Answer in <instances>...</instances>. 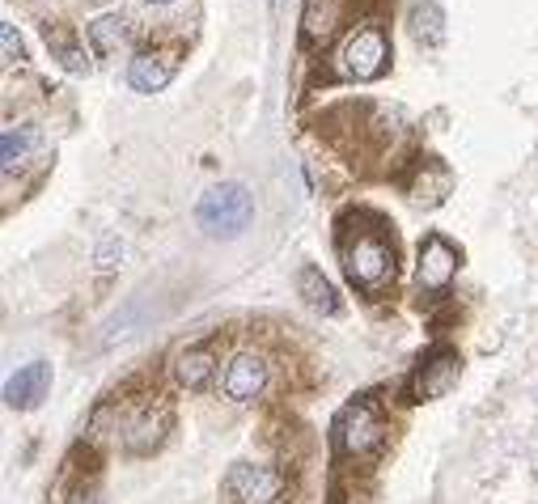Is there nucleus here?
<instances>
[{
    "instance_id": "5",
    "label": "nucleus",
    "mask_w": 538,
    "mask_h": 504,
    "mask_svg": "<svg viewBox=\"0 0 538 504\" xmlns=\"http://www.w3.org/2000/svg\"><path fill=\"white\" fill-rule=\"evenodd\" d=\"M115 432H119V441H123L128 454H153L170 432V407L161 403L157 394H149V399L123 407V416L115 420Z\"/></svg>"
},
{
    "instance_id": "15",
    "label": "nucleus",
    "mask_w": 538,
    "mask_h": 504,
    "mask_svg": "<svg viewBox=\"0 0 538 504\" xmlns=\"http://www.w3.org/2000/svg\"><path fill=\"white\" fill-rule=\"evenodd\" d=\"M85 34H89V47H94L98 56H115L119 47H128L132 22L128 17H119V13H106V17H98V22H89Z\"/></svg>"
},
{
    "instance_id": "3",
    "label": "nucleus",
    "mask_w": 538,
    "mask_h": 504,
    "mask_svg": "<svg viewBox=\"0 0 538 504\" xmlns=\"http://www.w3.org/2000/svg\"><path fill=\"white\" fill-rule=\"evenodd\" d=\"M386 437H390L386 416H382V407L373 399L348 403L344 411H339V420H335V445H339V454H344L348 462H373L386 449Z\"/></svg>"
},
{
    "instance_id": "22",
    "label": "nucleus",
    "mask_w": 538,
    "mask_h": 504,
    "mask_svg": "<svg viewBox=\"0 0 538 504\" xmlns=\"http://www.w3.org/2000/svg\"><path fill=\"white\" fill-rule=\"evenodd\" d=\"M149 5H170V0H149Z\"/></svg>"
},
{
    "instance_id": "10",
    "label": "nucleus",
    "mask_w": 538,
    "mask_h": 504,
    "mask_svg": "<svg viewBox=\"0 0 538 504\" xmlns=\"http://www.w3.org/2000/svg\"><path fill=\"white\" fill-rule=\"evenodd\" d=\"M47 390H51V365L47 360H30L5 382V403L13 411H30L47 399Z\"/></svg>"
},
{
    "instance_id": "4",
    "label": "nucleus",
    "mask_w": 538,
    "mask_h": 504,
    "mask_svg": "<svg viewBox=\"0 0 538 504\" xmlns=\"http://www.w3.org/2000/svg\"><path fill=\"white\" fill-rule=\"evenodd\" d=\"M195 221H200L208 238H238L255 221V195L242 183H217L204 191L200 208H195Z\"/></svg>"
},
{
    "instance_id": "12",
    "label": "nucleus",
    "mask_w": 538,
    "mask_h": 504,
    "mask_svg": "<svg viewBox=\"0 0 538 504\" xmlns=\"http://www.w3.org/2000/svg\"><path fill=\"white\" fill-rule=\"evenodd\" d=\"M217 373V339H204V344H191L174 356V377L183 390H204Z\"/></svg>"
},
{
    "instance_id": "7",
    "label": "nucleus",
    "mask_w": 538,
    "mask_h": 504,
    "mask_svg": "<svg viewBox=\"0 0 538 504\" xmlns=\"http://www.w3.org/2000/svg\"><path fill=\"white\" fill-rule=\"evenodd\" d=\"M458 373H462V360L454 348H433L428 352L416 373L407 382V403H433L441 394H450L458 386Z\"/></svg>"
},
{
    "instance_id": "6",
    "label": "nucleus",
    "mask_w": 538,
    "mask_h": 504,
    "mask_svg": "<svg viewBox=\"0 0 538 504\" xmlns=\"http://www.w3.org/2000/svg\"><path fill=\"white\" fill-rule=\"evenodd\" d=\"M458 246L445 242L441 233H428V238L420 242V259H416V288L420 297H445L450 293V284L458 276Z\"/></svg>"
},
{
    "instance_id": "18",
    "label": "nucleus",
    "mask_w": 538,
    "mask_h": 504,
    "mask_svg": "<svg viewBox=\"0 0 538 504\" xmlns=\"http://www.w3.org/2000/svg\"><path fill=\"white\" fill-rule=\"evenodd\" d=\"M34 144H39V128H34V123H17V128L5 132V140H0V166H5V174L22 166L34 153Z\"/></svg>"
},
{
    "instance_id": "21",
    "label": "nucleus",
    "mask_w": 538,
    "mask_h": 504,
    "mask_svg": "<svg viewBox=\"0 0 538 504\" xmlns=\"http://www.w3.org/2000/svg\"><path fill=\"white\" fill-rule=\"evenodd\" d=\"M64 504H102V496H98V488H94V483H89V488L81 483V488H77L73 496H68Z\"/></svg>"
},
{
    "instance_id": "16",
    "label": "nucleus",
    "mask_w": 538,
    "mask_h": 504,
    "mask_svg": "<svg viewBox=\"0 0 538 504\" xmlns=\"http://www.w3.org/2000/svg\"><path fill=\"white\" fill-rule=\"evenodd\" d=\"M407 26H411V34H416L420 47H441L445 43V9L437 5V0H416Z\"/></svg>"
},
{
    "instance_id": "20",
    "label": "nucleus",
    "mask_w": 538,
    "mask_h": 504,
    "mask_svg": "<svg viewBox=\"0 0 538 504\" xmlns=\"http://www.w3.org/2000/svg\"><path fill=\"white\" fill-rule=\"evenodd\" d=\"M0 43H5V60H9V64H22V60H26L22 34H17V26H13V22H0Z\"/></svg>"
},
{
    "instance_id": "19",
    "label": "nucleus",
    "mask_w": 538,
    "mask_h": 504,
    "mask_svg": "<svg viewBox=\"0 0 538 504\" xmlns=\"http://www.w3.org/2000/svg\"><path fill=\"white\" fill-rule=\"evenodd\" d=\"M43 39H47V47L56 51V60H60L68 72H85V68H89V60H85V51H81V43H77L73 30L47 22V26H43Z\"/></svg>"
},
{
    "instance_id": "11",
    "label": "nucleus",
    "mask_w": 538,
    "mask_h": 504,
    "mask_svg": "<svg viewBox=\"0 0 538 504\" xmlns=\"http://www.w3.org/2000/svg\"><path fill=\"white\" fill-rule=\"evenodd\" d=\"M178 72V56L174 51H140V56L128 64V85L136 94H161Z\"/></svg>"
},
{
    "instance_id": "17",
    "label": "nucleus",
    "mask_w": 538,
    "mask_h": 504,
    "mask_svg": "<svg viewBox=\"0 0 538 504\" xmlns=\"http://www.w3.org/2000/svg\"><path fill=\"white\" fill-rule=\"evenodd\" d=\"M297 293L306 297V305H310V310H318V314H335V310H339V297H335L331 280L322 276L314 263H306V267L297 272Z\"/></svg>"
},
{
    "instance_id": "13",
    "label": "nucleus",
    "mask_w": 538,
    "mask_h": 504,
    "mask_svg": "<svg viewBox=\"0 0 538 504\" xmlns=\"http://www.w3.org/2000/svg\"><path fill=\"white\" fill-rule=\"evenodd\" d=\"M344 17H348V0H306V13H301L306 43H327L344 26Z\"/></svg>"
},
{
    "instance_id": "14",
    "label": "nucleus",
    "mask_w": 538,
    "mask_h": 504,
    "mask_svg": "<svg viewBox=\"0 0 538 504\" xmlns=\"http://www.w3.org/2000/svg\"><path fill=\"white\" fill-rule=\"evenodd\" d=\"M450 170L445 166H437L433 157H424V161H416V178L407 183V195L416 204H441L445 200V191H450Z\"/></svg>"
},
{
    "instance_id": "2",
    "label": "nucleus",
    "mask_w": 538,
    "mask_h": 504,
    "mask_svg": "<svg viewBox=\"0 0 538 504\" xmlns=\"http://www.w3.org/2000/svg\"><path fill=\"white\" fill-rule=\"evenodd\" d=\"M390 68V34L382 22H356L335 51V72L348 81H378Z\"/></svg>"
},
{
    "instance_id": "9",
    "label": "nucleus",
    "mask_w": 538,
    "mask_h": 504,
    "mask_svg": "<svg viewBox=\"0 0 538 504\" xmlns=\"http://www.w3.org/2000/svg\"><path fill=\"white\" fill-rule=\"evenodd\" d=\"M221 390H225V399H233V403H255L259 394L267 390V360L259 352H238L225 365Z\"/></svg>"
},
{
    "instance_id": "8",
    "label": "nucleus",
    "mask_w": 538,
    "mask_h": 504,
    "mask_svg": "<svg viewBox=\"0 0 538 504\" xmlns=\"http://www.w3.org/2000/svg\"><path fill=\"white\" fill-rule=\"evenodd\" d=\"M225 496L233 504H276L284 496V475L272 466H255V462H238L225 475Z\"/></svg>"
},
{
    "instance_id": "1",
    "label": "nucleus",
    "mask_w": 538,
    "mask_h": 504,
    "mask_svg": "<svg viewBox=\"0 0 538 504\" xmlns=\"http://www.w3.org/2000/svg\"><path fill=\"white\" fill-rule=\"evenodd\" d=\"M339 259H344L348 280L369 297H382L386 288L399 276V255H394V242L382 233V225L373 221L365 225V216L356 221H344V233H339Z\"/></svg>"
}]
</instances>
